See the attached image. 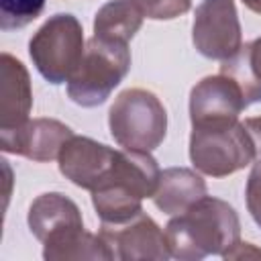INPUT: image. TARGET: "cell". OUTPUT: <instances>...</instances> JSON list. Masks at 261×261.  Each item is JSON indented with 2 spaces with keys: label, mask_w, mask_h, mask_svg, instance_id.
<instances>
[{
  "label": "cell",
  "mask_w": 261,
  "mask_h": 261,
  "mask_svg": "<svg viewBox=\"0 0 261 261\" xmlns=\"http://www.w3.org/2000/svg\"><path fill=\"white\" fill-rule=\"evenodd\" d=\"M29 228L43 243L47 261L69 259H112L108 245L98 234L84 230L77 204L59 192H47L33 200L29 208Z\"/></svg>",
  "instance_id": "6da1fadb"
},
{
  "label": "cell",
  "mask_w": 261,
  "mask_h": 261,
  "mask_svg": "<svg viewBox=\"0 0 261 261\" xmlns=\"http://www.w3.org/2000/svg\"><path fill=\"white\" fill-rule=\"evenodd\" d=\"M165 237L169 253L175 259L200 261L208 255L224 257L241 241V222L228 202L204 196L167 222Z\"/></svg>",
  "instance_id": "7a4b0ae2"
},
{
  "label": "cell",
  "mask_w": 261,
  "mask_h": 261,
  "mask_svg": "<svg viewBox=\"0 0 261 261\" xmlns=\"http://www.w3.org/2000/svg\"><path fill=\"white\" fill-rule=\"evenodd\" d=\"M159 165L149 151L118 149L106 177L92 190V204L102 224H120L143 212V200L153 198Z\"/></svg>",
  "instance_id": "3957f363"
},
{
  "label": "cell",
  "mask_w": 261,
  "mask_h": 261,
  "mask_svg": "<svg viewBox=\"0 0 261 261\" xmlns=\"http://www.w3.org/2000/svg\"><path fill=\"white\" fill-rule=\"evenodd\" d=\"M130 69L128 43L92 37L84 57L67 80V96L84 108L104 104Z\"/></svg>",
  "instance_id": "277c9868"
},
{
  "label": "cell",
  "mask_w": 261,
  "mask_h": 261,
  "mask_svg": "<svg viewBox=\"0 0 261 261\" xmlns=\"http://www.w3.org/2000/svg\"><path fill=\"white\" fill-rule=\"evenodd\" d=\"M190 161L210 177H226L257 161V149L245 122L192 126Z\"/></svg>",
  "instance_id": "5b68a950"
},
{
  "label": "cell",
  "mask_w": 261,
  "mask_h": 261,
  "mask_svg": "<svg viewBox=\"0 0 261 261\" xmlns=\"http://www.w3.org/2000/svg\"><path fill=\"white\" fill-rule=\"evenodd\" d=\"M108 126L112 139L122 149L153 151L167 133V112L161 100L143 88L120 92L110 106Z\"/></svg>",
  "instance_id": "8992f818"
},
{
  "label": "cell",
  "mask_w": 261,
  "mask_h": 261,
  "mask_svg": "<svg viewBox=\"0 0 261 261\" xmlns=\"http://www.w3.org/2000/svg\"><path fill=\"white\" fill-rule=\"evenodd\" d=\"M86 51L82 22L69 12L49 16L29 41V55L49 84L67 82Z\"/></svg>",
  "instance_id": "52a82bcc"
},
{
  "label": "cell",
  "mask_w": 261,
  "mask_h": 261,
  "mask_svg": "<svg viewBox=\"0 0 261 261\" xmlns=\"http://www.w3.org/2000/svg\"><path fill=\"white\" fill-rule=\"evenodd\" d=\"M192 43L208 59L226 61L243 45L234 0H202L194 12Z\"/></svg>",
  "instance_id": "ba28073f"
},
{
  "label": "cell",
  "mask_w": 261,
  "mask_h": 261,
  "mask_svg": "<svg viewBox=\"0 0 261 261\" xmlns=\"http://www.w3.org/2000/svg\"><path fill=\"white\" fill-rule=\"evenodd\" d=\"M100 237L108 245L112 259L118 261H137V259H155L165 261L171 257L167 237L157 226V222L143 212L120 224H102Z\"/></svg>",
  "instance_id": "9c48e42d"
},
{
  "label": "cell",
  "mask_w": 261,
  "mask_h": 261,
  "mask_svg": "<svg viewBox=\"0 0 261 261\" xmlns=\"http://www.w3.org/2000/svg\"><path fill=\"white\" fill-rule=\"evenodd\" d=\"M247 106L239 84L224 73L202 77L190 92L192 126L239 120V114Z\"/></svg>",
  "instance_id": "30bf717a"
},
{
  "label": "cell",
  "mask_w": 261,
  "mask_h": 261,
  "mask_svg": "<svg viewBox=\"0 0 261 261\" xmlns=\"http://www.w3.org/2000/svg\"><path fill=\"white\" fill-rule=\"evenodd\" d=\"M73 130L55 118H29L22 126L0 130V147L4 153L22 155L27 159L47 163L59 157L61 147Z\"/></svg>",
  "instance_id": "8fae6325"
},
{
  "label": "cell",
  "mask_w": 261,
  "mask_h": 261,
  "mask_svg": "<svg viewBox=\"0 0 261 261\" xmlns=\"http://www.w3.org/2000/svg\"><path fill=\"white\" fill-rule=\"evenodd\" d=\"M116 151L90 137L73 135L59 151V171L77 188L92 192L110 171Z\"/></svg>",
  "instance_id": "7c38bea8"
},
{
  "label": "cell",
  "mask_w": 261,
  "mask_h": 261,
  "mask_svg": "<svg viewBox=\"0 0 261 261\" xmlns=\"http://www.w3.org/2000/svg\"><path fill=\"white\" fill-rule=\"evenodd\" d=\"M33 108L31 75L22 61L10 53L0 57V130L18 128L29 120Z\"/></svg>",
  "instance_id": "4fadbf2b"
},
{
  "label": "cell",
  "mask_w": 261,
  "mask_h": 261,
  "mask_svg": "<svg viewBox=\"0 0 261 261\" xmlns=\"http://www.w3.org/2000/svg\"><path fill=\"white\" fill-rule=\"evenodd\" d=\"M206 196V181L200 173L188 167H167L159 173L157 190L153 194L155 206L175 216Z\"/></svg>",
  "instance_id": "5bb4252c"
},
{
  "label": "cell",
  "mask_w": 261,
  "mask_h": 261,
  "mask_svg": "<svg viewBox=\"0 0 261 261\" xmlns=\"http://www.w3.org/2000/svg\"><path fill=\"white\" fill-rule=\"evenodd\" d=\"M143 18L133 0H110L94 16V37L128 43L139 33Z\"/></svg>",
  "instance_id": "9a60e30c"
},
{
  "label": "cell",
  "mask_w": 261,
  "mask_h": 261,
  "mask_svg": "<svg viewBox=\"0 0 261 261\" xmlns=\"http://www.w3.org/2000/svg\"><path fill=\"white\" fill-rule=\"evenodd\" d=\"M220 73L234 80L247 104L261 102V37L241 45V49L222 61Z\"/></svg>",
  "instance_id": "2e32d148"
},
{
  "label": "cell",
  "mask_w": 261,
  "mask_h": 261,
  "mask_svg": "<svg viewBox=\"0 0 261 261\" xmlns=\"http://www.w3.org/2000/svg\"><path fill=\"white\" fill-rule=\"evenodd\" d=\"M47 0H0V29H22L41 16Z\"/></svg>",
  "instance_id": "e0dca14e"
},
{
  "label": "cell",
  "mask_w": 261,
  "mask_h": 261,
  "mask_svg": "<svg viewBox=\"0 0 261 261\" xmlns=\"http://www.w3.org/2000/svg\"><path fill=\"white\" fill-rule=\"evenodd\" d=\"M143 16L151 20H171L192 8V0H133Z\"/></svg>",
  "instance_id": "ac0fdd59"
},
{
  "label": "cell",
  "mask_w": 261,
  "mask_h": 261,
  "mask_svg": "<svg viewBox=\"0 0 261 261\" xmlns=\"http://www.w3.org/2000/svg\"><path fill=\"white\" fill-rule=\"evenodd\" d=\"M245 200L251 218L257 222V226H261V159L253 163V169L247 177Z\"/></svg>",
  "instance_id": "d6986e66"
},
{
  "label": "cell",
  "mask_w": 261,
  "mask_h": 261,
  "mask_svg": "<svg viewBox=\"0 0 261 261\" xmlns=\"http://www.w3.org/2000/svg\"><path fill=\"white\" fill-rule=\"evenodd\" d=\"M249 259V257H261V249H255L251 243H237L230 253H226L222 259Z\"/></svg>",
  "instance_id": "ffe728a7"
},
{
  "label": "cell",
  "mask_w": 261,
  "mask_h": 261,
  "mask_svg": "<svg viewBox=\"0 0 261 261\" xmlns=\"http://www.w3.org/2000/svg\"><path fill=\"white\" fill-rule=\"evenodd\" d=\"M243 122L253 137V143L257 149V161H259L261 159V116H251V118H245Z\"/></svg>",
  "instance_id": "44dd1931"
},
{
  "label": "cell",
  "mask_w": 261,
  "mask_h": 261,
  "mask_svg": "<svg viewBox=\"0 0 261 261\" xmlns=\"http://www.w3.org/2000/svg\"><path fill=\"white\" fill-rule=\"evenodd\" d=\"M249 10H253V12H257V14H261V0H241Z\"/></svg>",
  "instance_id": "7402d4cb"
}]
</instances>
